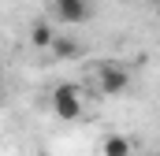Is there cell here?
I'll return each mask as SVG.
<instances>
[{
    "label": "cell",
    "instance_id": "cell-1",
    "mask_svg": "<svg viewBox=\"0 0 160 156\" xmlns=\"http://www.w3.org/2000/svg\"><path fill=\"white\" fill-rule=\"evenodd\" d=\"M52 112H56L60 119H78L82 115L78 85H56V89H52Z\"/></svg>",
    "mask_w": 160,
    "mask_h": 156
},
{
    "label": "cell",
    "instance_id": "cell-2",
    "mask_svg": "<svg viewBox=\"0 0 160 156\" xmlns=\"http://www.w3.org/2000/svg\"><path fill=\"white\" fill-rule=\"evenodd\" d=\"M48 7H52V19H60L67 26H78V22H86L93 15V4L89 0H52Z\"/></svg>",
    "mask_w": 160,
    "mask_h": 156
},
{
    "label": "cell",
    "instance_id": "cell-3",
    "mask_svg": "<svg viewBox=\"0 0 160 156\" xmlns=\"http://www.w3.org/2000/svg\"><path fill=\"white\" fill-rule=\"evenodd\" d=\"M127 82H130V78H127V71H123V67H116V63L101 67V89H104V93H112V97H116V93H123V89H127Z\"/></svg>",
    "mask_w": 160,
    "mask_h": 156
},
{
    "label": "cell",
    "instance_id": "cell-4",
    "mask_svg": "<svg viewBox=\"0 0 160 156\" xmlns=\"http://www.w3.org/2000/svg\"><path fill=\"white\" fill-rule=\"evenodd\" d=\"M101 153H104V156H130V138H123V134H108Z\"/></svg>",
    "mask_w": 160,
    "mask_h": 156
},
{
    "label": "cell",
    "instance_id": "cell-5",
    "mask_svg": "<svg viewBox=\"0 0 160 156\" xmlns=\"http://www.w3.org/2000/svg\"><path fill=\"white\" fill-rule=\"evenodd\" d=\"M78 41H71V37H60V34H56V41H52V48H48V52H52V56H60V60H75V56H78Z\"/></svg>",
    "mask_w": 160,
    "mask_h": 156
},
{
    "label": "cell",
    "instance_id": "cell-6",
    "mask_svg": "<svg viewBox=\"0 0 160 156\" xmlns=\"http://www.w3.org/2000/svg\"><path fill=\"white\" fill-rule=\"evenodd\" d=\"M52 41H56V34L48 30V22H38L30 30V45H38V48H52Z\"/></svg>",
    "mask_w": 160,
    "mask_h": 156
},
{
    "label": "cell",
    "instance_id": "cell-7",
    "mask_svg": "<svg viewBox=\"0 0 160 156\" xmlns=\"http://www.w3.org/2000/svg\"><path fill=\"white\" fill-rule=\"evenodd\" d=\"M157 19H160V0H157Z\"/></svg>",
    "mask_w": 160,
    "mask_h": 156
},
{
    "label": "cell",
    "instance_id": "cell-8",
    "mask_svg": "<svg viewBox=\"0 0 160 156\" xmlns=\"http://www.w3.org/2000/svg\"><path fill=\"white\" fill-rule=\"evenodd\" d=\"M41 4H52V0H41Z\"/></svg>",
    "mask_w": 160,
    "mask_h": 156
},
{
    "label": "cell",
    "instance_id": "cell-9",
    "mask_svg": "<svg viewBox=\"0 0 160 156\" xmlns=\"http://www.w3.org/2000/svg\"><path fill=\"white\" fill-rule=\"evenodd\" d=\"M153 4H157V0H153Z\"/></svg>",
    "mask_w": 160,
    "mask_h": 156
}]
</instances>
